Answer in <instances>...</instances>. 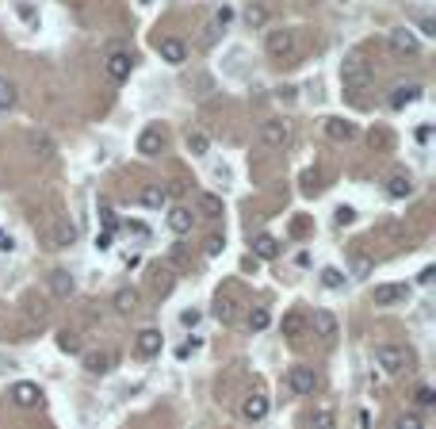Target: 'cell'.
Here are the masks:
<instances>
[{"instance_id":"cell-28","label":"cell","mask_w":436,"mask_h":429,"mask_svg":"<svg viewBox=\"0 0 436 429\" xmlns=\"http://www.w3.org/2000/svg\"><path fill=\"white\" fill-rule=\"evenodd\" d=\"M184 142H188V150H192L195 157H203L207 150H211V138H207L203 130H188V138H184Z\"/></svg>"},{"instance_id":"cell-7","label":"cell","mask_w":436,"mask_h":429,"mask_svg":"<svg viewBox=\"0 0 436 429\" xmlns=\"http://www.w3.org/2000/svg\"><path fill=\"white\" fill-rule=\"evenodd\" d=\"M367 77H372V73H367V65L360 62V58H348V62H345V69H340V81H345V89H348V92L367 89Z\"/></svg>"},{"instance_id":"cell-1","label":"cell","mask_w":436,"mask_h":429,"mask_svg":"<svg viewBox=\"0 0 436 429\" xmlns=\"http://www.w3.org/2000/svg\"><path fill=\"white\" fill-rule=\"evenodd\" d=\"M375 364L386 372V376H402L406 368L413 364V357H410V349H402V345H375Z\"/></svg>"},{"instance_id":"cell-14","label":"cell","mask_w":436,"mask_h":429,"mask_svg":"<svg viewBox=\"0 0 436 429\" xmlns=\"http://www.w3.org/2000/svg\"><path fill=\"white\" fill-rule=\"evenodd\" d=\"M50 291H54V299H69V295L77 291V280H73V272H69V269H54V272H50Z\"/></svg>"},{"instance_id":"cell-5","label":"cell","mask_w":436,"mask_h":429,"mask_svg":"<svg viewBox=\"0 0 436 429\" xmlns=\"http://www.w3.org/2000/svg\"><path fill=\"white\" fill-rule=\"evenodd\" d=\"M264 50H268L276 62L291 58V54H295V35H291V31H268V39H264Z\"/></svg>"},{"instance_id":"cell-19","label":"cell","mask_w":436,"mask_h":429,"mask_svg":"<svg viewBox=\"0 0 436 429\" xmlns=\"http://www.w3.org/2000/svg\"><path fill=\"white\" fill-rule=\"evenodd\" d=\"M195 211L203 215V218H222V196H214V192H199Z\"/></svg>"},{"instance_id":"cell-35","label":"cell","mask_w":436,"mask_h":429,"mask_svg":"<svg viewBox=\"0 0 436 429\" xmlns=\"http://www.w3.org/2000/svg\"><path fill=\"white\" fill-rule=\"evenodd\" d=\"M222 245H226L222 238H218V234H211V238H207V242H203V253H207V257H218V253H222Z\"/></svg>"},{"instance_id":"cell-10","label":"cell","mask_w":436,"mask_h":429,"mask_svg":"<svg viewBox=\"0 0 436 429\" xmlns=\"http://www.w3.org/2000/svg\"><path fill=\"white\" fill-rule=\"evenodd\" d=\"M46 242H50V250H69V245L77 242V226H73L69 218H62V223L50 226V238H46Z\"/></svg>"},{"instance_id":"cell-18","label":"cell","mask_w":436,"mask_h":429,"mask_svg":"<svg viewBox=\"0 0 436 429\" xmlns=\"http://www.w3.org/2000/svg\"><path fill=\"white\" fill-rule=\"evenodd\" d=\"M310 326H314V333H318L321 341H333V338H337V318H333L329 311H314Z\"/></svg>"},{"instance_id":"cell-17","label":"cell","mask_w":436,"mask_h":429,"mask_svg":"<svg viewBox=\"0 0 436 429\" xmlns=\"http://www.w3.org/2000/svg\"><path fill=\"white\" fill-rule=\"evenodd\" d=\"M138 204H142V207H149V211H161V207L168 204V192H165L161 184H146V188L138 192Z\"/></svg>"},{"instance_id":"cell-11","label":"cell","mask_w":436,"mask_h":429,"mask_svg":"<svg viewBox=\"0 0 436 429\" xmlns=\"http://www.w3.org/2000/svg\"><path fill=\"white\" fill-rule=\"evenodd\" d=\"M391 50L394 54H417L421 50V39H417L410 27H394L391 31Z\"/></svg>"},{"instance_id":"cell-6","label":"cell","mask_w":436,"mask_h":429,"mask_svg":"<svg viewBox=\"0 0 436 429\" xmlns=\"http://www.w3.org/2000/svg\"><path fill=\"white\" fill-rule=\"evenodd\" d=\"M287 138H291V127H287V119H268L260 127V142L268 150H280V146H287Z\"/></svg>"},{"instance_id":"cell-37","label":"cell","mask_w":436,"mask_h":429,"mask_svg":"<svg viewBox=\"0 0 436 429\" xmlns=\"http://www.w3.org/2000/svg\"><path fill=\"white\" fill-rule=\"evenodd\" d=\"M436 403V391L432 387H417V406H432Z\"/></svg>"},{"instance_id":"cell-46","label":"cell","mask_w":436,"mask_h":429,"mask_svg":"<svg viewBox=\"0 0 436 429\" xmlns=\"http://www.w3.org/2000/svg\"><path fill=\"white\" fill-rule=\"evenodd\" d=\"M230 16H234V12H230V8H222V12H218V16H214V23H218V27H226V23H230Z\"/></svg>"},{"instance_id":"cell-15","label":"cell","mask_w":436,"mask_h":429,"mask_svg":"<svg viewBox=\"0 0 436 429\" xmlns=\"http://www.w3.org/2000/svg\"><path fill=\"white\" fill-rule=\"evenodd\" d=\"M157 54H161V62H168V65H184L188 62V46L180 39H161Z\"/></svg>"},{"instance_id":"cell-44","label":"cell","mask_w":436,"mask_h":429,"mask_svg":"<svg viewBox=\"0 0 436 429\" xmlns=\"http://www.w3.org/2000/svg\"><path fill=\"white\" fill-rule=\"evenodd\" d=\"M214 314H218V318H222V322H230V318H234V307H230V303H222V299H218Z\"/></svg>"},{"instance_id":"cell-8","label":"cell","mask_w":436,"mask_h":429,"mask_svg":"<svg viewBox=\"0 0 436 429\" xmlns=\"http://www.w3.org/2000/svg\"><path fill=\"white\" fill-rule=\"evenodd\" d=\"M287 387L295 391V395H314V391H318V376H314V368L295 364V368L287 372Z\"/></svg>"},{"instance_id":"cell-23","label":"cell","mask_w":436,"mask_h":429,"mask_svg":"<svg viewBox=\"0 0 436 429\" xmlns=\"http://www.w3.org/2000/svg\"><path fill=\"white\" fill-rule=\"evenodd\" d=\"M192 223H195V215L188 211V207H173V211H168V230L173 234H188Z\"/></svg>"},{"instance_id":"cell-2","label":"cell","mask_w":436,"mask_h":429,"mask_svg":"<svg viewBox=\"0 0 436 429\" xmlns=\"http://www.w3.org/2000/svg\"><path fill=\"white\" fill-rule=\"evenodd\" d=\"M410 299V284H375L372 288V303L375 307H394V303Z\"/></svg>"},{"instance_id":"cell-21","label":"cell","mask_w":436,"mask_h":429,"mask_svg":"<svg viewBox=\"0 0 436 429\" xmlns=\"http://www.w3.org/2000/svg\"><path fill=\"white\" fill-rule=\"evenodd\" d=\"M386 196H391V199L413 196V177H410V173H394L391 180H386Z\"/></svg>"},{"instance_id":"cell-16","label":"cell","mask_w":436,"mask_h":429,"mask_svg":"<svg viewBox=\"0 0 436 429\" xmlns=\"http://www.w3.org/2000/svg\"><path fill=\"white\" fill-rule=\"evenodd\" d=\"M268 406L272 403L264 395H249L241 403V418H245V422H264V418H268Z\"/></svg>"},{"instance_id":"cell-47","label":"cell","mask_w":436,"mask_h":429,"mask_svg":"<svg viewBox=\"0 0 436 429\" xmlns=\"http://www.w3.org/2000/svg\"><path fill=\"white\" fill-rule=\"evenodd\" d=\"M295 92H299V89H291V84H287V89H280V100L291 104V100H295Z\"/></svg>"},{"instance_id":"cell-43","label":"cell","mask_w":436,"mask_h":429,"mask_svg":"<svg viewBox=\"0 0 436 429\" xmlns=\"http://www.w3.org/2000/svg\"><path fill=\"white\" fill-rule=\"evenodd\" d=\"M417 142H421V146H429V142H432V127H429V123L417 127Z\"/></svg>"},{"instance_id":"cell-45","label":"cell","mask_w":436,"mask_h":429,"mask_svg":"<svg viewBox=\"0 0 436 429\" xmlns=\"http://www.w3.org/2000/svg\"><path fill=\"white\" fill-rule=\"evenodd\" d=\"M16 250V238L12 234H4V230H0V253H12Z\"/></svg>"},{"instance_id":"cell-41","label":"cell","mask_w":436,"mask_h":429,"mask_svg":"<svg viewBox=\"0 0 436 429\" xmlns=\"http://www.w3.org/2000/svg\"><path fill=\"white\" fill-rule=\"evenodd\" d=\"M432 276H436V269H432V264H425V269L417 272V284H421V288H429V284H432Z\"/></svg>"},{"instance_id":"cell-29","label":"cell","mask_w":436,"mask_h":429,"mask_svg":"<svg viewBox=\"0 0 436 429\" xmlns=\"http://www.w3.org/2000/svg\"><path fill=\"white\" fill-rule=\"evenodd\" d=\"M16 16H20V20L31 27V31H39V12L31 8V0H16Z\"/></svg>"},{"instance_id":"cell-34","label":"cell","mask_w":436,"mask_h":429,"mask_svg":"<svg viewBox=\"0 0 436 429\" xmlns=\"http://www.w3.org/2000/svg\"><path fill=\"white\" fill-rule=\"evenodd\" d=\"M31 146H35V154H39V157H50V154H54V142L46 138V135H35Z\"/></svg>"},{"instance_id":"cell-20","label":"cell","mask_w":436,"mask_h":429,"mask_svg":"<svg viewBox=\"0 0 436 429\" xmlns=\"http://www.w3.org/2000/svg\"><path fill=\"white\" fill-rule=\"evenodd\" d=\"M111 364H115L111 352H88V357H84V372H88V376H108Z\"/></svg>"},{"instance_id":"cell-25","label":"cell","mask_w":436,"mask_h":429,"mask_svg":"<svg viewBox=\"0 0 436 429\" xmlns=\"http://www.w3.org/2000/svg\"><path fill=\"white\" fill-rule=\"evenodd\" d=\"M111 303H115L119 314H130V311H138V291H134V288H119Z\"/></svg>"},{"instance_id":"cell-30","label":"cell","mask_w":436,"mask_h":429,"mask_svg":"<svg viewBox=\"0 0 436 429\" xmlns=\"http://www.w3.org/2000/svg\"><path fill=\"white\" fill-rule=\"evenodd\" d=\"M245 23L260 31V27L268 23V8H264V4H249V8H245Z\"/></svg>"},{"instance_id":"cell-9","label":"cell","mask_w":436,"mask_h":429,"mask_svg":"<svg viewBox=\"0 0 436 429\" xmlns=\"http://www.w3.org/2000/svg\"><path fill=\"white\" fill-rule=\"evenodd\" d=\"M161 349H165V338H161V330H142L138 341H134V352L142 360H154L161 357Z\"/></svg>"},{"instance_id":"cell-38","label":"cell","mask_w":436,"mask_h":429,"mask_svg":"<svg viewBox=\"0 0 436 429\" xmlns=\"http://www.w3.org/2000/svg\"><path fill=\"white\" fill-rule=\"evenodd\" d=\"M199 345H203V341H199V338H192V341H184V345H180V349H176V357H180V360H188V357H192V352H195Z\"/></svg>"},{"instance_id":"cell-27","label":"cell","mask_w":436,"mask_h":429,"mask_svg":"<svg viewBox=\"0 0 436 429\" xmlns=\"http://www.w3.org/2000/svg\"><path fill=\"white\" fill-rule=\"evenodd\" d=\"M345 280H348V276L340 272V269H333V264H329V269H321V288L340 291V288H345Z\"/></svg>"},{"instance_id":"cell-33","label":"cell","mask_w":436,"mask_h":429,"mask_svg":"<svg viewBox=\"0 0 436 429\" xmlns=\"http://www.w3.org/2000/svg\"><path fill=\"white\" fill-rule=\"evenodd\" d=\"M199 318H203V311H199V307H188V311H180V326H184V330L199 326Z\"/></svg>"},{"instance_id":"cell-24","label":"cell","mask_w":436,"mask_h":429,"mask_svg":"<svg viewBox=\"0 0 436 429\" xmlns=\"http://www.w3.org/2000/svg\"><path fill=\"white\" fill-rule=\"evenodd\" d=\"M253 253H257L260 261H272V257H280V242L272 234H260L257 242H253Z\"/></svg>"},{"instance_id":"cell-39","label":"cell","mask_w":436,"mask_h":429,"mask_svg":"<svg viewBox=\"0 0 436 429\" xmlns=\"http://www.w3.org/2000/svg\"><path fill=\"white\" fill-rule=\"evenodd\" d=\"M302 330V318L299 314H287V318H283V333H299Z\"/></svg>"},{"instance_id":"cell-40","label":"cell","mask_w":436,"mask_h":429,"mask_svg":"<svg viewBox=\"0 0 436 429\" xmlns=\"http://www.w3.org/2000/svg\"><path fill=\"white\" fill-rule=\"evenodd\" d=\"M352 218H356V211H352V207H337V226H348V223H352Z\"/></svg>"},{"instance_id":"cell-13","label":"cell","mask_w":436,"mask_h":429,"mask_svg":"<svg viewBox=\"0 0 436 429\" xmlns=\"http://www.w3.org/2000/svg\"><path fill=\"white\" fill-rule=\"evenodd\" d=\"M161 146H165V130H161V127H146V130L138 135V154L157 157V154H161Z\"/></svg>"},{"instance_id":"cell-42","label":"cell","mask_w":436,"mask_h":429,"mask_svg":"<svg viewBox=\"0 0 436 429\" xmlns=\"http://www.w3.org/2000/svg\"><path fill=\"white\" fill-rule=\"evenodd\" d=\"M398 425H402V429H421V418H417V414H402V418H398Z\"/></svg>"},{"instance_id":"cell-32","label":"cell","mask_w":436,"mask_h":429,"mask_svg":"<svg viewBox=\"0 0 436 429\" xmlns=\"http://www.w3.org/2000/svg\"><path fill=\"white\" fill-rule=\"evenodd\" d=\"M268 322H272V314L264 311V307H257V311L249 314V330H257V333H260V330H268Z\"/></svg>"},{"instance_id":"cell-31","label":"cell","mask_w":436,"mask_h":429,"mask_svg":"<svg viewBox=\"0 0 436 429\" xmlns=\"http://www.w3.org/2000/svg\"><path fill=\"white\" fill-rule=\"evenodd\" d=\"M58 349L62 352H81V338H77V333H69V330H62L58 333Z\"/></svg>"},{"instance_id":"cell-12","label":"cell","mask_w":436,"mask_h":429,"mask_svg":"<svg viewBox=\"0 0 436 429\" xmlns=\"http://www.w3.org/2000/svg\"><path fill=\"white\" fill-rule=\"evenodd\" d=\"M421 96V84L410 81V84H398V89H391V96H386V104H391L394 111H402V108H410V104Z\"/></svg>"},{"instance_id":"cell-26","label":"cell","mask_w":436,"mask_h":429,"mask_svg":"<svg viewBox=\"0 0 436 429\" xmlns=\"http://www.w3.org/2000/svg\"><path fill=\"white\" fill-rule=\"evenodd\" d=\"M16 100H20V92H16V84L8 77H0V111H12Z\"/></svg>"},{"instance_id":"cell-48","label":"cell","mask_w":436,"mask_h":429,"mask_svg":"<svg viewBox=\"0 0 436 429\" xmlns=\"http://www.w3.org/2000/svg\"><path fill=\"white\" fill-rule=\"evenodd\" d=\"M142 4H149V0H142Z\"/></svg>"},{"instance_id":"cell-22","label":"cell","mask_w":436,"mask_h":429,"mask_svg":"<svg viewBox=\"0 0 436 429\" xmlns=\"http://www.w3.org/2000/svg\"><path fill=\"white\" fill-rule=\"evenodd\" d=\"M326 135L333 138V142H348V138H356V123H348V119H326Z\"/></svg>"},{"instance_id":"cell-3","label":"cell","mask_w":436,"mask_h":429,"mask_svg":"<svg viewBox=\"0 0 436 429\" xmlns=\"http://www.w3.org/2000/svg\"><path fill=\"white\" fill-rule=\"evenodd\" d=\"M42 387L39 384H31V379H20V384L12 387V403L20 406V410H35V406H42Z\"/></svg>"},{"instance_id":"cell-4","label":"cell","mask_w":436,"mask_h":429,"mask_svg":"<svg viewBox=\"0 0 436 429\" xmlns=\"http://www.w3.org/2000/svg\"><path fill=\"white\" fill-rule=\"evenodd\" d=\"M103 69H108V77L115 81V84L127 81L130 69H134V54H130V50H111L108 62H103Z\"/></svg>"},{"instance_id":"cell-36","label":"cell","mask_w":436,"mask_h":429,"mask_svg":"<svg viewBox=\"0 0 436 429\" xmlns=\"http://www.w3.org/2000/svg\"><path fill=\"white\" fill-rule=\"evenodd\" d=\"M310 422L321 425V429H329V425H333V410H314V414H310Z\"/></svg>"}]
</instances>
